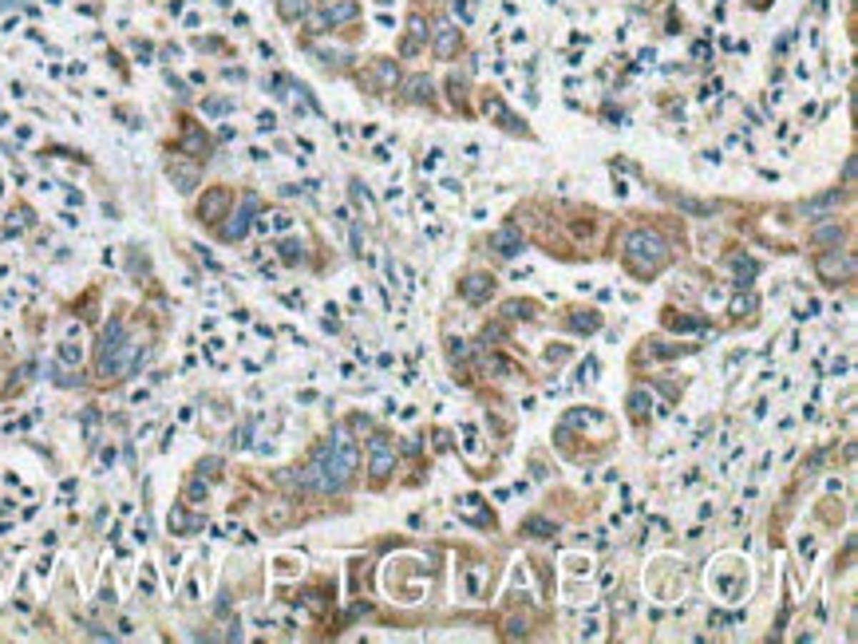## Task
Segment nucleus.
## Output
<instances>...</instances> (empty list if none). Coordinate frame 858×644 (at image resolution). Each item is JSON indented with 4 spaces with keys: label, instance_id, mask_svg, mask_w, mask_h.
Returning a JSON list of instances; mask_svg holds the SVG:
<instances>
[{
    "label": "nucleus",
    "instance_id": "obj_5",
    "mask_svg": "<svg viewBox=\"0 0 858 644\" xmlns=\"http://www.w3.org/2000/svg\"><path fill=\"white\" fill-rule=\"evenodd\" d=\"M356 0H324L321 4V20L324 28H336V24H349V20H356Z\"/></svg>",
    "mask_w": 858,
    "mask_h": 644
},
{
    "label": "nucleus",
    "instance_id": "obj_9",
    "mask_svg": "<svg viewBox=\"0 0 858 644\" xmlns=\"http://www.w3.org/2000/svg\"><path fill=\"white\" fill-rule=\"evenodd\" d=\"M815 265H819L823 277H839V273H842V277H854V257H850V253L839 257V249H834V253H823Z\"/></svg>",
    "mask_w": 858,
    "mask_h": 644
},
{
    "label": "nucleus",
    "instance_id": "obj_18",
    "mask_svg": "<svg viewBox=\"0 0 858 644\" xmlns=\"http://www.w3.org/2000/svg\"><path fill=\"white\" fill-rule=\"evenodd\" d=\"M811 241H815V246H834V249H839L842 246V226H839V221H831V226H815V229H811Z\"/></svg>",
    "mask_w": 858,
    "mask_h": 644
},
{
    "label": "nucleus",
    "instance_id": "obj_38",
    "mask_svg": "<svg viewBox=\"0 0 858 644\" xmlns=\"http://www.w3.org/2000/svg\"><path fill=\"white\" fill-rule=\"evenodd\" d=\"M443 190H447V194H463V186L455 178H443Z\"/></svg>",
    "mask_w": 858,
    "mask_h": 644
},
{
    "label": "nucleus",
    "instance_id": "obj_17",
    "mask_svg": "<svg viewBox=\"0 0 858 644\" xmlns=\"http://www.w3.org/2000/svg\"><path fill=\"white\" fill-rule=\"evenodd\" d=\"M119 344H123V321H111L107 328H103V340H99V360H107Z\"/></svg>",
    "mask_w": 858,
    "mask_h": 644
},
{
    "label": "nucleus",
    "instance_id": "obj_10",
    "mask_svg": "<svg viewBox=\"0 0 858 644\" xmlns=\"http://www.w3.org/2000/svg\"><path fill=\"white\" fill-rule=\"evenodd\" d=\"M455 51H459V28L439 24L435 28V56H439V60H451Z\"/></svg>",
    "mask_w": 858,
    "mask_h": 644
},
{
    "label": "nucleus",
    "instance_id": "obj_11",
    "mask_svg": "<svg viewBox=\"0 0 858 644\" xmlns=\"http://www.w3.org/2000/svg\"><path fill=\"white\" fill-rule=\"evenodd\" d=\"M839 202H842L839 190H831V194H819V198H811V202H803V218H827V213L839 210Z\"/></svg>",
    "mask_w": 858,
    "mask_h": 644
},
{
    "label": "nucleus",
    "instance_id": "obj_16",
    "mask_svg": "<svg viewBox=\"0 0 858 644\" xmlns=\"http://www.w3.org/2000/svg\"><path fill=\"white\" fill-rule=\"evenodd\" d=\"M522 534H530V538H554V534H558V525H554L550 518H542V514H530V518H522Z\"/></svg>",
    "mask_w": 858,
    "mask_h": 644
},
{
    "label": "nucleus",
    "instance_id": "obj_31",
    "mask_svg": "<svg viewBox=\"0 0 858 644\" xmlns=\"http://www.w3.org/2000/svg\"><path fill=\"white\" fill-rule=\"evenodd\" d=\"M206 111H210V115H226V111H234V103L230 99H210V103H206Z\"/></svg>",
    "mask_w": 858,
    "mask_h": 644
},
{
    "label": "nucleus",
    "instance_id": "obj_24",
    "mask_svg": "<svg viewBox=\"0 0 858 644\" xmlns=\"http://www.w3.org/2000/svg\"><path fill=\"white\" fill-rule=\"evenodd\" d=\"M194 525H198V518H190L182 506L170 510V530H174V534H182V530H194Z\"/></svg>",
    "mask_w": 858,
    "mask_h": 644
},
{
    "label": "nucleus",
    "instance_id": "obj_2",
    "mask_svg": "<svg viewBox=\"0 0 858 644\" xmlns=\"http://www.w3.org/2000/svg\"><path fill=\"white\" fill-rule=\"evenodd\" d=\"M230 202H234V198H230V190H226V186H210V190L202 194V202H198V221L214 226L218 218H226V213H230Z\"/></svg>",
    "mask_w": 858,
    "mask_h": 644
},
{
    "label": "nucleus",
    "instance_id": "obj_35",
    "mask_svg": "<svg viewBox=\"0 0 858 644\" xmlns=\"http://www.w3.org/2000/svg\"><path fill=\"white\" fill-rule=\"evenodd\" d=\"M854 159H847V166H842V182H847V186H854Z\"/></svg>",
    "mask_w": 858,
    "mask_h": 644
},
{
    "label": "nucleus",
    "instance_id": "obj_33",
    "mask_svg": "<svg viewBox=\"0 0 858 644\" xmlns=\"http://www.w3.org/2000/svg\"><path fill=\"white\" fill-rule=\"evenodd\" d=\"M60 356H64V364H79V348H76V344H64Z\"/></svg>",
    "mask_w": 858,
    "mask_h": 644
},
{
    "label": "nucleus",
    "instance_id": "obj_32",
    "mask_svg": "<svg viewBox=\"0 0 858 644\" xmlns=\"http://www.w3.org/2000/svg\"><path fill=\"white\" fill-rule=\"evenodd\" d=\"M629 411H633V416H645V391H633V399H629Z\"/></svg>",
    "mask_w": 858,
    "mask_h": 644
},
{
    "label": "nucleus",
    "instance_id": "obj_34",
    "mask_svg": "<svg viewBox=\"0 0 858 644\" xmlns=\"http://www.w3.org/2000/svg\"><path fill=\"white\" fill-rule=\"evenodd\" d=\"M352 198H356L360 206H372V198H368V190L360 186V182H352Z\"/></svg>",
    "mask_w": 858,
    "mask_h": 644
},
{
    "label": "nucleus",
    "instance_id": "obj_14",
    "mask_svg": "<svg viewBox=\"0 0 858 644\" xmlns=\"http://www.w3.org/2000/svg\"><path fill=\"white\" fill-rule=\"evenodd\" d=\"M672 206L684 210V213H697V218H712L716 213V202H700V198H692V194H672Z\"/></svg>",
    "mask_w": 858,
    "mask_h": 644
},
{
    "label": "nucleus",
    "instance_id": "obj_30",
    "mask_svg": "<svg viewBox=\"0 0 858 644\" xmlns=\"http://www.w3.org/2000/svg\"><path fill=\"white\" fill-rule=\"evenodd\" d=\"M752 308H756V301H752V297H736V301H732V313H736V316L752 313Z\"/></svg>",
    "mask_w": 858,
    "mask_h": 644
},
{
    "label": "nucleus",
    "instance_id": "obj_29",
    "mask_svg": "<svg viewBox=\"0 0 858 644\" xmlns=\"http://www.w3.org/2000/svg\"><path fill=\"white\" fill-rule=\"evenodd\" d=\"M451 12H455V16L463 20V24H471V20H475V12H471L467 0H451Z\"/></svg>",
    "mask_w": 858,
    "mask_h": 644
},
{
    "label": "nucleus",
    "instance_id": "obj_8",
    "mask_svg": "<svg viewBox=\"0 0 858 644\" xmlns=\"http://www.w3.org/2000/svg\"><path fill=\"white\" fill-rule=\"evenodd\" d=\"M491 249H499L502 257H519L522 253V233L514 226H502L491 233Z\"/></svg>",
    "mask_w": 858,
    "mask_h": 644
},
{
    "label": "nucleus",
    "instance_id": "obj_23",
    "mask_svg": "<svg viewBox=\"0 0 858 644\" xmlns=\"http://www.w3.org/2000/svg\"><path fill=\"white\" fill-rule=\"evenodd\" d=\"M732 265H736V277H739L736 285L748 288V285H752V277H756V261H752V257H736Z\"/></svg>",
    "mask_w": 858,
    "mask_h": 644
},
{
    "label": "nucleus",
    "instance_id": "obj_20",
    "mask_svg": "<svg viewBox=\"0 0 858 644\" xmlns=\"http://www.w3.org/2000/svg\"><path fill=\"white\" fill-rule=\"evenodd\" d=\"M289 518H293L289 502H269V506H265V525H273V530H277V525H289Z\"/></svg>",
    "mask_w": 858,
    "mask_h": 644
},
{
    "label": "nucleus",
    "instance_id": "obj_4",
    "mask_svg": "<svg viewBox=\"0 0 858 644\" xmlns=\"http://www.w3.org/2000/svg\"><path fill=\"white\" fill-rule=\"evenodd\" d=\"M459 293H463V301H471V305H483V301H491L494 281L487 277V273H471V277L459 281Z\"/></svg>",
    "mask_w": 858,
    "mask_h": 644
},
{
    "label": "nucleus",
    "instance_id": "obj_19",
    "mask_svg": "<svg viewBox=\"0 0 858 644\" xmlns=\"http://www.w3.org/2000/svg\"><path fill=\"white\" fill-rule=\"evenodd\" d=\"M487 115H494V119H499L507 131H522V123L514 119V115H510V111H507V103H502V99H487Z\"/></svg>",
    "mask_w": 858,
    "mask_h": 644
},
{
    "label": "nucleus",
    "instance_id": "obj_1",
    "mask_svg": "<svg viewBox=\"0 0 858 644\" xmlns=\"http://www.w3.org/2000/svg\"><path fill=\"white\" fill-rule=\"evenodd\" d=\"M625 261H629V269H637V273H657L669 261V246L653 229H633L625 238Z\"/></svg>",
    "mask_w": 858,
    "mask_h": 644
},
{
    "label": "nucleus",
    "instance_id": "obj_15",
    "mask_svg": "<svg viewBox=\"0 0 858 644\" xmlns=\"http://www.w3.org/2000/svg\"><path fill=\"white\" fill-rule=\"evenodd\" d=\"M182 154H190V159H202V154L206 151H210V143H206V135H202V131H198V127H186V131H182Z\"/></svg>",
    "mask_w": 858,
    "mask_h": 644
},
{
    "label": "nucleus",
    "instance_id": "obj_28",
    "mask_svg": "<svg viewBox=\"0 0 858 644\" xmlns=\"http://www.w3.org/2000/svg\"><path fill=\"white\" fill-rule=\"evenodd\" d=\"M277 249H281V261H289V265L301 261V246H297V241H281Z\"/></svg>",
    "mask_w": 858,
    "mask_h": 644
},
{
    "label": "nucleus",
    "instance_id": "obj_36",
    "mask_svg": "<svg viewBox=\"0 0 858 644\" xmlns=\"http://www.w3.org/2000/svg\"><path fill=\"white\" fill-rule=\"evenodd\" d=\"M289 226H293L289 213H273V229H289Z\"/></svg>",
    "mask_w": 858,
    "mask_h": 644
},
{
    "label": "nucleus",
    "instance_id": "obj_25",
    "mask_svg": "<svg viewBox=\"0 0 858 644\" xmlns=\"http://www.w3.org/2000/svg\"><path fill=\"white\" fill-rule=\"evenodd\" d=\"M459 510L471 518V522H479V525H487V522H491L487 514H479V498H463V502H459Z\"/></svg>",
    "mask_w": 858,
    "mask_h": 644
},
{
    "label": "nucleus",
    "instance_id": "obj_27",
    "mask_svg": "<svg viewBox=\"0 0 858 644\" xmlns=\"http://www.w3.org/2000/svg\"><path fill=\"white\" fill-rule=\"evenodd\" d=\"M507 316H514V321H519V316H522V321H530V316H534V305H522V301H510V305H507Z\"/></svg>",
    "mask_w": 858,
    "mask_h": 644
},
{
    "label": "nucleus",
    "instance_id": "obj_39",
    "mask_svg": "<svg viewBox=\"0 0 858 644\" xmlns=\"http://www.w3.org/2000/svg\"><path fill=\"white\" fill-rule=\"evenodd\" d=\"M380 4H388V0H380Z\"/></svg>",
    "mask_w": 858,
    "mask_h": 644
},
{
    "label": "nucleus",
    "instance_id": "obj_6",
    "mask_svg": "<svg viewBox=\"0 0 858 644\" xmlns=\"http://www.w3.org/2000/svg\"><path fill=\"white\" fill-rule=\"evenodd\" d=\"M166 174H170V182H174L182 194H190V190L198 186V166H194V162H186V159H179V154L166 162Z\"/></svg>",
    "mask_w": 858,
    "mask_h": 644
},
{
    "label": "nucleus",
    "instance_id": "obj_7",
    "mask_svg": "<svg viewBox=\"0 0 858 644\" xmlns=\"http://www.w3.org/2000/svg\"><path fill=\"white\" fill-rule=\"evenodd\" d=\"M368 447H372V478H388L391 466H396V455H391L388 439H384V435H372Z\"/></svg>",
    "mask_w": 858,
    "mask_h": 644
},
{
    "label": "nucleus",
    "instance_id": "obj_26",
    "mask_svg": "<svg viewBox=\"0 0 858 644\" xmlns=\"http://www.w3.org/2000/svg\"><path fill=\"white\" fill-rule=\"evenodd\" d=\"M447 352H451V360H455V364H463V360H467L471 356V348H467V340H447Z\"/></svg>",
    "mask_w": 858,
    "mask_h": 644
},
{
    "label": "nucleus",
    "instance_id": "obj_3",
    "mask_svg": "<svg viewBox=\"0 0 858 644\" xmlns=\"http://www.w3.org/2000/svg\"><path fill=\"white\" fill-rule=\"evenodd\" d=\"M254 213H257V198L254 194H246V202H241V210L234 213L226 226H221V238L226 241H238V238H246L249 233V226H254Z\"/></svg>",
    "mask_w": 858,
    "mask_h": 644
},
{
    "label": "nucleus",
    "instance_id": "obj_21",
    "mask_svg": "<svg viewBox=\"0 0 858 644\" xmlns=\"http://www.w3.org/2000/svg\"><path fill=\"white\" fill-rule=\"evenodd\" d=\"M277 12L281 20H301L309 12V0H277Z\"/></svg>",
    "mask_w": 858,
    "mask_h": 644
},
{
    "label": "nucleus",
    "instance_id": "obj_12",
    "mask_svg": "<svg viewBox=\"0 0 858 644\" xmlns=\"http://www.w3.org/2000/svg\"><path fill=\"white\" fill-rule=\"evenodd\" d=\"M404 95H408L411 103H432L435 99V84L427 76H408V79H404Z\"/></svg>",
    "mask_w": 858,
    "mask_h": 644
},
{
    "label": "nucleus",
    "instance_id": "obj_13",
    "mask_svg": "<svg viewBox=\"0 0 858 644\" xmlns=\"http://www.w3.org/2000/svg\"><path fill=\"white\" fill-rule=\"evenodd\" d=\"M368 76L380 84V91H391L396 87V79H399V71H396V60H376L372 68H368Z\"/></svg>",
    "mask_w": 858,
    "mask_h": 644
},
{
    "label": "nucleus",
    "instance_id": "obj_37",
    "mask_svg": "<svg viewBox=\"0 0 858 644\" xmlns=\"http://www.w3.org/2000/svg\"><path fill=\"white\" fill-rule=\"evenodd\" d=\"M257 123H261V131H273V127H277V119H273L269 111H261V119H257Z\"/></svg>",
    "mask_w": 858,
    "mask_h": 644
},
{
    "label": "nucleus",
    "instance_id": "obj_22",
    "mask_svg": "<svg viewBox=\"0 0 858 644\" xmlns=\"http://www.w3.org/2000/svg\"><path fill=\"white\" fill-rule=\"evenodd\" d=\"M569 328H578V332H597V328H602V316H597V313H586V316L574 313V316H569Z\"/></svg>",
    "mask_w": 858,
    "mask_h": 644
}]
</instances>
